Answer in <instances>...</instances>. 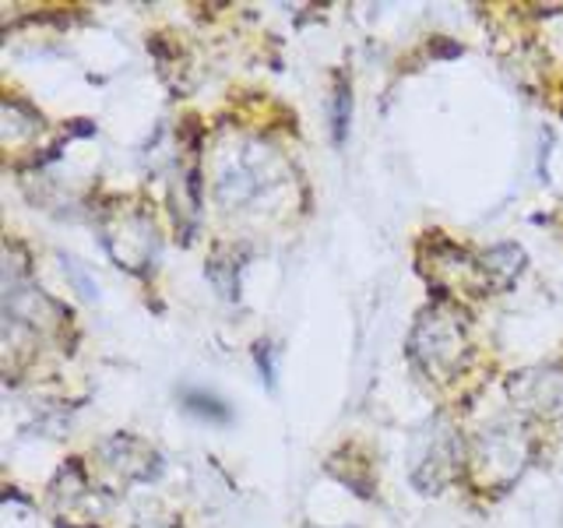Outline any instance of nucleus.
Masks as SVG:
<instances>
[{"label":"nucleus","mask_w":563,"mask_h":528,"mask_svg":"<svg viewBox=\"0 0 563 528\" xmlns=\"http://www.w3.org/2000/svg\"><path fill=\"white\" fill-rule=\"evenodd\" d=\"M286 184V163L272 152L257 145V141H243L236 148H222L219 173H216V194L225 208H246L264 201L268 194H278Z\"/></svg>","instance_id":"nucleus-1"},{"label":"nucleus","mask_w":563,"mask_h":528,"mask_svg":"<svg viewBox=\"0 0 563 528\" xmlns=\"http://www.w3.org/2000/svg\"><path fill=\"white\" fill-rule=\"evenodd\" d=\"M412 360L419 370L433 381H451L465 370L468 363V328L465 317L451 307H430L419 314L416 331H412Z\"/></svg>","instance_id":"nucleus-2"},{"label":"nucleus","mask_w":563,"mask_h":528,"mask_svg":"<svg viewBox=\"0 0 563 528\" xmlns=\"http://www.w3.org/2000/svg\"><path fill=\"white\" fill-rule=\"evenodd\" d=\"M532 454V437L518 419H497L475 440V480L500 490L515 483Z\"/></svg>","instance_id":"nucleus-3"},{"label":"nucleus","mask_w":563,"mask_h":528,"mask_svg":"<svg viewBox=\"0 0 563 528\" xmlns=\"http://www.w3.org/2000/svg\"><path fill=\"white\" fill-rule=\"evenodd\" d=\"M422 458H416V486L419 490H440L454 480L457 472V440L454 430L444 422H430L422 433Z\"/></svg>","instance_id":"nucleus-4"},{"label":"nucleus","mask_w":563,"mask_h":528,"mask_svg":"<svg viewBox=\"0 0 563 528\" xmlns=\"http://www.w3.org/2000/svg\"><path fill=\"white\" fill-rule=\"evenodd\" d=\"M155 229L148 226V219L131 216L117 222V229L110 233V254L123 264L128 272H141L155 254Z\"/></svg>","instance_id":"nucleus-5"},{"label":"nucleus","mask_w":563,"mask_h":528,"mask_svg":"<svg viewBox=\"0 0 563 528\" xmlns=\"http://www.w3.org/2000/svg\"><path fill=\"white\" fill-rule=\"evenodd\" d=\"M515 395L525 398V405H532V409H556L563 402V381L556 374H528L515 384Z\"/></svg>","instance_id":"nucleus-6"},{"label":"nucleus","mask_w":563,"mask_h":528,"mask_svg":"<svg viewBox=\"0 0 563 528\" xmlns=\"http://www.w3.org/2000/svg\"><path fill=\"white\" fill-rule=\"evenodd\" d=\"M349 128H352V92H349V81L342 78L339 88H334V106H331V131L339 145L349 138Z\"/></svg>","instance_id":"nucleus-7"},{"label":"nucleus","mask_w":563,"mask_h":528,"mask_svg":"<svg viewBox=\"0 0 563 528\" xmlns=\"http://www.w3.org/2000/svg\"><path fill=\"white\" fill-rule=\"evenodd\" d=\"M187 405H190V413L208 416V419H216V422L229 419V409H225V405L216 402V398H208V395H187Z\"/></svg>","instance_id":"nucleus-8"},{"label":"nucleus","mask_w":563,"mask_h":528,"mask_svg":"<svg viewBox=\"0 0 563 528\" xmlns=\"http://www.w3.org/2000/svg\"><path fill=\"white\" fill-rule=\"evenodd\" d=\"M254 356H257V363H261V374H264V381H275V370H272V345L268 342H257V352H254Z\"/></svg>","instance_id":"nucleus-9"}]
</instances>
